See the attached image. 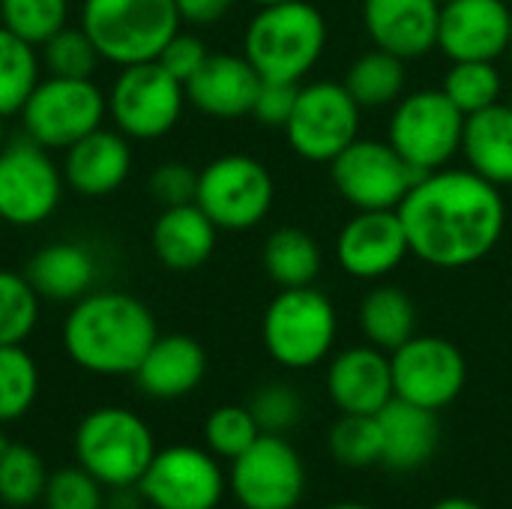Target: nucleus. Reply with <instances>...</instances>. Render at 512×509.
I'll list each match as a JSON object with an SVG mask.
<instances>
[{"mask_svg":"<svg viewBox=\"0 0 512 509\" xmlns=\"http://www.w3.org/2000/svg\"><path fill=\"white\" fill-rule=\"evenodd\" d=\"M399 216L411 255L438 270H462L483 261L507 228L501 186L471 168L423 174L399 204Z\"/></svg>","mask_w":512,"mask_h":509,"instance_id":"1","label":"nucleus"},{"mask_svg":"<svg viewBox=\"0 0 512 509\" xmlns=\"http://www.w3.org/2000/svg\"><path fill=\"white\" fill-rule=\"evenodd\" d=\"M156 336L153 312L126 291H90L72 303L63 321L69 360L102 378L135 375Z\"/></svg>","mask_w":512,"mask_h":509,"instance_id":"2","label":"nucleus"},{"mask_svg":"<svg viewBox=\"0 0 512 509\" xmlns=\"http://www.w3.org/2000/svg\"><path fill=\"white\" fill-rule=\"evenodd\" d=\"M327 48V18L309 0L258 6L243 33V57L267 81H303Z\"/></svg>","mask_w":512,"mask_h":509,"instance_id":"3","label":"nucleus"},{"mask_svg":"<svg viewBox=\"0 0 512 509\" xmlns=\"http://www.w3.org/2000/svg\"><path fill=\"white\" fill-rule=\"evenodd\" d=\"M183 18L174 0H84L81 30L114 66L147 63L162 54Z\"/></svg>","mask_w":512,"mask_h":509,"instance_id":"4","label":"nucleus"},{"mask_svg":"<svg viewBox=\"0 0 512 509\" xmlns=\"http://www.w3.org/2000/svg\"><path fill=\"white\" fill-rule=\"evenodd\" d=\"M153 456L156 438L129 408H96L75 429V459L105 489H138Z\"/></svg>","mask_w":512,"mask_h":509,"instance_id":"5","label":"nucleus"},{"mask_svg":"<svg viewBox=\"0 0 512 509\" xmlns=\"http://www.w3.org/2000/svg\"><path fill=\"white\" fill-rule=\"evenodd\" d=\"M336 306L315 285L282 288L261 321V339L267 354L282 369H315L336 342Z\"/></svg>","mask_w":512,"mask_h":509,"instance_id":"6","label":"nucleus"},{"mask_svg":"<svg viewBox=\"0 0 512 509\" xmlns=\"http://www.w3.org/2000/svg\"><path fill=\"white\" fill-rule=\"evenodd\" d=\"M276 183L264 162L246 153H225L198 171L195 204L219 231H249L267 219Z\"/></svg>","mask_w":512,"mask_h":509,"instance_id":"7","label":"nucleus"},{"mask_svg":"<svg viewBox=\"0 0 512 509\" xmlns=\"http://www.w3.org/2000/svg\"><path fill=\"white\" fill-rule=\"evenodd\" d=\"M462 135L465 114L450 102L441 87L405 93L393 105L387 141L420 174L447 168V162L462 153Z\"/></svg>","mask_w":512,"mask_h":509,"instance_id":"8","label":"nucleus"},{"mask_svg":"<svg viewBox=\"0 0 512 509\" xmlns=\"http://www.w3.org/2000/svg\"><path fill=\"white\" fill-rule=\"evenodd\" d=\"M108 114V96L93 78H39L21 108V123L30 141L45 150H66L96 132Z\"/></svg>","mask_w":512,"mask_h":509,"instance_id":"9","label":"nucleus"},{"mask_svg":"<svg viewBox=\"0 0 512 509\" xmlns=\"http://www.w3.org/2000/svg\"><path fill=\"white\" fill-rule=\"evenodd\" d=\"M186 87L159 63H132L120 66L108 90V114L126 138L156 141L168 135L183 114Z\"/></svg>","mask_w":512,"mask_h":509,"instance_id":"10","label":"nucleus"},{"mask_svg":"<svg viewBox=\"0 0 512 509\" xmlns=\"http://www.w3.org/2000/svg\"><path fill=\"white\" fill-rule=\"evenodd\" d=\"M360 114L363 108L342 81H312L300 84L294 114L282 132L300 159L330 165L360 138Z\"/></svg>","mask_w":512,"mask_h":509,"instance_id":"11","label":"nucleus"},{"mask_svg":"<svg viewBox=\"0 0 512 509\" xmlns=\"http://www.w3.org/2000/svg\"><path fill=\"white\" fill-rule=\"evenodd\" d=\"M420 177L390 141L375 138H357L330 162V180L354 210H399Z\"/></svg>","mask_w":512,"mask_h":509,"instance_id":"12","label":"nucleus"},{"mask_svg":"<svg viewBox=\"0 0 512 509\" xmlns=\"http://www.w3.org/2000/svg\"><path fill=\"white\" fill-rule=\"evenodd\" d=\"M63 168L36 141L0 147V219L12 228H36L63 198Z\"/></svg>","mask_w":512,"mask_h":509,"instance_id":"13","label":"nucleus"},{"mask_svg":"<svg viewBox=\"0 0 512 509\" xmlns=\"http://www.w3.org/2000/svg\"><path fill=\"white\" fill-rule=\"evenodd\" d=\"M390 366L396 396L429 411L450 408L468 384L465 354L441 336L417 333L390 354Z\"/></svg>","mask_w":512,"mask_h":509,"instance_id":"14","label":"nucleus"},{"mask_svg":"<svg viewBox=\"0 0 512 509\" xmlns=\"http://www.w3.org/2000/svg\"><path fill=\"white\" fill-rule=\"evenodd\" d=\"M225 486L219 459L207 447L171 444L156 450L138 492L153 509H216Z\"/></svg>","mask_w":512,"mask_h":509,"instance_id":"15","label":"nucleus"},{"mask_svg":"<svg viewBox=\"0 0 512 509\" xmlns=\"http://www.w3.org/2000/svg\"><path fill=\"white\" fill-rule=\"evenodd\" d=\"M228 486L243 509H294L306 492V468L285 435H264L231 462Z\"/></svg>","mask_w":512,"mask_h":509,"instance_id":"16","label":"nucleus"},{"mask_svg":"<svg viewBox=\"0 0 512 509\" xmlns=\"http://www.w3.org/2000/svg\"><path fill=\"white\" fill-rule=\"evenodd\" d=\"M411 255L399 210H357L336 237V261L354 279H387Z\"/></svg>","mask_w":512,"mask_h":509,"instance_id":"17","label":"nucleus"},{"mask_svg":"<svg viewBox=\"0 0 512 509\" xmlns=\"http://www.w3.org/2000/svg\"><path fill=\"white\" fill-rule=\"evenodd\" d=\"M510 45L507 0H450L441 6L438 48L450 60H498Z\"/></svg>","mask_w":512,"mask_h":509,"instance_id":"18","label":"nucleus"},{"mask_svg":"<svg viewBox=\"0 0 512 509\" xmlns=\"http://www.w3.org/2000/svg\"><path fill=\"white\" fill-rule=\"evenodd\" d=\"M438 0H363V27L375 48L420 60L438 48Z\"/></svg>","mask_w":512,"mask_h":509,"instance_id":"19","label":"nucleus"},{"mask_svg":"<svg viewBox=\"0 0 512 509\" xmlns=\"http://www.w3.org/2000/svg\"><path fill=\"white\" fill-rule=\"evenodd\" d=\"M327 393L339 414L375 417L396 396L390 354L369 342L345 348L327 369Z\"/></svg>","mask_w":512,"mask_h":509,"instance_id":"20","label":"nucleus"},{"mask_svg":"<svg viewBox=\"0 0 512 509\" xmlns=\"http://www.w3.org/2000/svg\"><path fill=\"white\" fill-rule=\"evenodd\" d=\"M261 75L243 54H210L207 63L186 81V102L216 120L249 117Z\"/></svg>","mask_w":512,"mask_h":509,"instance_id":"21","label":"nucleus"},{"mask_svg":"<svg viewBox=\"0 0 512 509\" xmlns=\"http://www.w3.org/2000/svg\"><path fill=\"white\" fill-rule=\"evenodd\" d=\"M132 171L129 138L117 129L99 126L84 135L63 156V180L72 192L84 198H105L117 192Z\"/></svg>","mask_w":512,"mask_h":509,"instance_id":"22","label":"nucleus"},{"mask_svg":"<svg viewBox=\"0 0 512 509\" xmlns=\"http://www.w3.org/2000/svg\"><path fill=\"white\" fill-rule=\"evenodd\" d=\"M207 375V351L198 339L171 333L156 336L141 366L135 369V384L144 396L156 402H174L198 390Z\"/></svg>","mask_w":512,"mask_h":509,"instance_id":"23","label":"nucleus"},{"mask_svg":"<svg viewBox=\"0 0 512 509\" xmlns=\"http://www.w3.org/2000/svg\"><path fill=\"white\" fill-rule=\"evenodd\" d=\"M381 426V465L396 474L420 471L441 444V423L438 411L420 408L393 396L378 414Z\"/></svg>","mask_w":512,"mask_h":509,"instance_id":"24","label":"nucleus"},{"mask_svg":"<svg viewBox=\"0 0 512 509\" xmlns=\"http://www.w3.org/2000/svg\"><path fill=\"white\" fill-rule=\"evenodd\" d=\"M216 234L219 228L213 219L192 201L180 207H162L150 231V246L162 267L174 273H192L210 261Z\"/></svg>","mask_w":512,"mask_h":509,"instance_id":"25","label":"nucleus"},{"mask_svg":"<svg viewBox=\"0 0 512 509\" xmlns=\"http://www.w3.org/2000/svg\"><path fill=\"white\" fill-rule=\"evenodd\" d=\"M24 276L42 300L75 303L84 294H90L99 270H96V258L84 246L51 243L27 261Z\"/></svg>","mask_w":512,"mask_h":509,"instance_id":"26","label":"nucleus"},{"mask_svg":"<svg viewBox=\"0 0 512 509\" xmlns=\"http://www.w3.org/2000/svg\"><path fill=\"white\" fill-rule=\"evenodd\" d=\"M462 153L468 168L495 186H512V105H492L465 117Z\"/></svg>","mask_w":512,"mask_h":509,"instance_id":"27","label":"nucleus"},{"mask_svg":"<svg viewBox=\"0 0 512 509\" xmlns=\"http://www.w3.org/2000/svg\"><path fill=\"white\" fill-rule=\"evenodd\" d=\"M357 321L369 345L393 354L396 348H402L408 339L417 336L420 315H417V303L411 300L405 288L378 285L360 300Z\"/></svg>","mask_w":512,"mask_h":509,"instance_id":"28","label":"nucleus"},{"mask_svg":"<svg viewBox=\"0 0 512 509\" xmlns=\"http://www.w3.org/2000/svg\"><path fill=\"white\" fill-rule=\"evenodd\" d=\"M261 264L270 282H276L279 288H309L321 276L324 255L309 231L285 225L267 237Z\"/></svg>","mask_w":512,"mask_h":509,"instance_id":"29","label":"nucleus"},{"mask_svg":"<svg viewBox=\"0 0 512 509\" xmlns=\"http://www.w3.org/2000/svg\"><path fill=\"white\" fill-rule=\"evenodd\" d=\"M342 84L363 111L390 108L405 96V60L390 51L372 48L351 63Z\"/></svg>","mask_w":512,"mask_h":509,"instance_id":"30","label":"nucleus"},{"mask_svg":"<svg viewBox=\"0 0 512 509\" xmlns=\"http://www.w3.org/2000/svg\"><path fill=\"white\" fill-rule=\"evenodd\" d=\"M39 54L36 45L15 36L0 24V114H21L33 87L39 84Z\"/></svg>","mask_w":512,"mask_h":509,"instance_id":"31","label":"nucleus"},{"mask_svg":"<svg viewBox=\"0 0 512 509\" xmlns=\"http://www.w3.org/2000/svg\"><path fill=\"white\" fill-rule=\"evenodd\" d=\"M441 90L465 117H471L501 102L504 78L495 60H453V66L444 75Z\"/></svg>","mask_w":512,"mask_h":509,"instance_id":"32","label":"nucleus"},{"mask_svg":"<svg viewBox=\"0 0 512 509\" xmlns=\"http://www.w3.org/2000/svg\"><path fill=\"white\" fill-rule=\"evenodd\" d=\"M51 471L45 459L27 444H6L0 453V501L24 509L42 501Z\"/></svg>","mask_w":512,"mask_h":509,"instance_id":"33","label":"nucleus"},{"mask_svg":"<svg viewBox=\"0 0 512 509\" xmlns=\"http://www.w3.org/2000/svg\"><path fill=\"white\" fill-rule=\"evenodd\" d=\"M39 396V366L24 345H0V426L21 420Z\"/></svg>","mask_w":512,"mask_h":509,"instance_id":"34","label":"nucleus"},{"mask_svg":"<svg viewBox=\"0 0 512 509\" xmlns=\"http://www.w3.org/2000/svg\"><path fill=\"white\" fill-rule=\"evenodd\" d=\"M330 453L342 468H372L381 465V426L369 414H339L330 429Z\"/></svg>","mask_w":512,"mask_h":509,"instance_id":"35","label":"nucleus"},{"mask_svg":"<svg viewBox=\"0 0 512 509\" xmlns=\"http://www.w3.org/2000/svg\"><path fill=\"white\" fill-rule=\"evenodd\" d=\"M0 24L30 45H45L69 24V0H0Z\"/></svg>","mask_w":512,"mask_h":509,"instance_id":"36","label":"nucleus"},{"mask_svg":"<svg viewBox=\"0 0 512 509\" xmlns=\"http://www.w3.org/2000/svg\"><path fill=\"white\" fill-rule=\"evenodd\" d=\"M39 300L24 273L0 270V345H24L39 321Z\"/></svg>","mask_w":512,"mask_h":509,"instance_id":"37","label":"nucleus"},{"mask_svg":"<svg viewBox=\"0 0 512 509\" xmlns=\"http://www.w3.org/2000/svg\"><path fill=\"white\" fill-rule=\"evenodd\" d=\"M258 438H261V429L252 417L249 405H222L204 420V447L216 459L234 462Z\"/></svg>","mask_w":512,"mask_h":509,"instance_id":"38","label":"nucleus"},{"mask_svg":"<svg viewBox=\"0 0 512 509\" xmlns=\"http://www.w3.org/2000/svg\"><path fill=\"white\" fill-rule=\"evenodd\" d=\"M99 51L93 39L81 27H63L42 45V63L48 75L57 78H93V69L99 63Z\"/></svg>","mask_w":512,"mask_h":509,"instance_id":"39","label":"nucleus"},{"mask_svg":"<svg viewBox=\"0 0 512 509\" xmlns=\"http://www.w3.org/2000/svg\"><path fill=\"white\" fill-rule=\"evenodd\" d=\"M42 504L45 509H105V486L75 462L51 471Z\"/></svg>","mask_w":512,"mask_h":509,"instance_id":"40","label":"nucleus"},{"mask_svg":"<svg viewBox=\"0 0 512 509\" xmlns=\"http://www.w3.org/2000/svg\"><path fill=\"white\" fill-rule=\"evenodd\" d=\"M249 411L264 435H285L303 420V396L288 384H267L249 399Z\"/></svg>","mask_w":512,"mask_h":509,"instance_id":"41","label":"nucleus"},{"mask_svg":"<svg viewBox=\"0 0 512 509\" xmlns=\"http://www.w3.org/2000/svg\"><path fill=\"white\" fill-rule=\"evenodd\" d=\"M198 192V171L186 162H162L150 174V195L162 207L192 204Z\"/></svg>","mask_w":512,"mask_h":509,"instance_id":"42","label":"nucleus"},{"mask_svg":"<svg viewBox=\"0 0 512 509\" xmlns=\"http://www.w3.org/2000/svg\"><path fill=\"white\" fill-rule=\"evenodd\" d=\"M297 93H300L297 81H267V78H261V87H258L255 105H252V117L267 129H285L291 114H294Z\"/></svg>","mask_w":512,"mask_h":509,"instance_id":"43","label":"nucleus"},{"mask_svg":"<svg viewBox=\"0 0 512 509\" xmlns=\"http://www.w3.org/2000/svg\"><path fill=\"white\" fill-rule=\"evenodd\" d=\"M207 57H210V51H207V45H204L195 33L177 30L156 60H159L183 87H186V81L207 63Z\"/></svg>","mask_w":512,"mask_h":509,"instance_id":"44","label":"nucleus"},{"mask_svg":"<svg viewBox=\"0 0 512 509\" xmlns=\"http://www.w3.org/2000/svg\"><path fill=\"white\" fill-rule=\"evenodd\" d=\"M177 12L186 24L204 27V24H216L219 18H225L234 6V0H174Z\"/></svg>","mask_w":512,"mask_h":509,"instance_id":"45","label":"nucleus"},{"mask_svg":"<svg viewBox=\"0 0 512 509\" xmlns=\"http://www.w3.org/2000/svg\"><path fill=\"white\" fill-rule=\"evenodd\" d=\"M429 509H486L483 504L471 501V498H462V495H453V498H441L438 504H432Z\"/></svg>","mask_w":512,"mask_h":509,"instance_id":"46","label":"nucleus"},{"mask_svg":"<svg viewBox=\"0 0 512 509\" xmlns=\"http://www.w3.org/2000/svg\"><path fill=\"white\" fill-rule=\"evenodd\" d=\"M324 509H372V507H366V504H354V501H345V504H330V507H324Z\"/></svg>","mask_w":512,"mask_h":509,"instance_id":"47","label":"nucleus"},{"mask_svg":"<svg viewBox=\"0 0 512 509\" xmlns=\"http://www.w3.org/2000/svg\"><path fill=\"white\" fill-rule=\"evenodd\" d=\"M6 144V117L0 114V147Z\"/></svg>","mask_w":512,"mask_h":509,"instance_id":"48","label":"nucleus"},{"mask_svg":"<svg viewBox=\"0 0 512 509\" xmlns=\"http://www.w3.org/2000/svg\"><path fill=\"white\" fill-rule=\"evenodd\" d=\"M249 3H255V6H273V3H288V0H249Z\"/></svg>","mask_w":512,"mask_h":509,"instance_id":"49","label":"nucleus"},{"mask_svg":"<svg viewBox=\"0 0 512 509\" xmlns=\"http://www.w3.org/2000/svg\"><path fill=\"white\" fill-rule=\"evenodd\" d=\"M9 441H6V435H3V426H0V453H3V447H6Z\"/></svg>","mask_w":512,"mask_h":509,"instance_id":"50","label":"nucleus"},{"mask_svg":"<svg viewBox=\"0 0 512 509\" xmlns=\"http://www.w3.org/2000/svg\"><path fill=\"white\" fill-rule=\"evenodd\" d=\"M438 3H441V6H444V3H450V0H438Z\"/></svg>","mask_w":512,"mask_h":509,"instance_id":"51","label":"nucleus"}]
</instances>
